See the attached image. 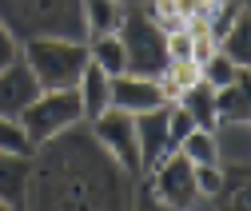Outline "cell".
<instances>
[{"label": "cell", "instance_id": "cell-1", "mask_svg": "<svg viewBox=\"0 0 251 211\" xmlns=\"http://www.w3.org/2000/svg\"><path fill=\"white\" fill-rule=\"evenodd\" d=\"M20 60L36 76L40 92H68L88 68V44L68 36H32L20 40Z\"/></svg>", "mask_w": 251, "mask_h": 211}, {"label": "cell", "instance_id": "cell-2", "mask_svg": "<svg viewBox=\"0 0 251 211\" xmlns=\"http://www.w3.org/2000/svg\"><path fill=\"white\" fill-rule=\"evenodd\" d=\"M0 20L12 28L16 40H32V36L84 40L80 0H0Z\"/></svg>", "mask_w": 251, "mask_h": 211}, {"label": "cell", "instance_id": "cell-3", "mask_svg": "<svg viewBox=\"0 0 251 211\" xmlns=\"http://www.w3.org/2000/svg\"><path fill=\"white\" fill-rule=\"evenodd\" d=\"M120 44H124V64L128 76H148L160 80L168 72V32L155 24L144 8H128L120 24Z\"/></svg>", "mask_w": 251, "mask_h": 211}, {"label": "cell", "instance_id": "cell-4", "mask_svg": "<svg viewBox=\"0 0 251 211\" xmlns=\"http://www.w3.org/2000/svg\"><path fill=\"white\" fill-rule=\"evenodd\" d=\"M76 124H84L76 88H68V92H40L20 112V128H24V136H28L32 147H48L52 140L68 136Z\"/></svg>", "mask_w": 251, "mask_h": 211}, {"label": "cell", "instance_id": "cell-5", "mask_svg": "<svg viewBox=\"0 0 251 211\" xmlns=\"http://www.w3.org/2000/svg\"><path fill=\"white\" fill-rule=\"evenodd\" d=\"M92 140L100 143V152L120 167L128 171L132 179L144 175V164H140V143H136V119L128 112H116L108 108L104 116L92 119Z\"/></svg>", "mask_w": 251, "mask_h": 211}, {"label": "cell", "instance_id": "cell-6", "mask_svg": "<svg viewBox=\"0 0 251 211\" xmlns=\"http://www.w3.org/2000/svg\"><path fill=\"white\" fill-rule=\"evenodd\" d=\"M148 175V188H151V195L160 199L168 211H192V203H196V167L187 164L179 152H168L160 164H155L151 171H144Z\"/></svg>", "mask_w": 251, "mask_h": 211}, {"label": "cell", "instance_id": "cell-7", "mask_svg": "<svg viewBox=\"0 0 251 211\" xmlns=\"http://www.w3.org/2000/svg\"><path fill=\"white\" fill-rule=\"evenodd\" d=\"M172 100L164 96L160 80H148V76H112V108L116 112H128V116H144L155 108H168Z\"/></svg>", "mask_w": 251, "mask_h": 211}, {"label": "cell", "instance_id": "cell-8", "mask_svg": "<svg viewBox=\"0 0 251 211\" xmlns=\"http://www.w3.org/2000/svg\"><path fill=\"white\" fill-rule=\"evenodd\" d=\"M36 96H40V84H36L32 72H28L24 60H16V64H8L4 72H0V116L4 119H20V112Z\"/></svg>", "mask_w": 251, "mask_h": 211}, {"label": "cell", "instance_id": "cell-9", "mask_svg": "<svg viewBox=\"0 0 251 211\" xmlns=\"http://www.w3.org/2000/svg\"><path fill=\"white\" fill-rule=\"evenodd\" d=\"M132 119H136L140 164H144V171H151L172 152V143H168V108H155V112H144V116H132Z\"/></svg>", "mask_w": 251, "mask_h": 211}, {"label": "cell", "instance_id": "cell-10", "mask_svg": "<svg viewBox=\"0 0 251 211\" xmlns=\"http://www.w3.org/2000/svg\"><path fill=\"white\" fill-rule=\"evenodd\" d=\"M76 100H80V116L92 124L96 116H104L112 108V76H104L96 64H88L76 80Z\"/></svg>", "mask_w": 251, "mask_h": 211}, {"label": "cell", "instance_id": "cell-11", "mask_svg": "<svg viewBox=\"0 0 251 211\" xmlns=\"http://www.w3.org/2000/svg\"><path fill=\"white\" fill-rule=\"evenodd\" d=\"M124 8L120 0H80V28H84V40H96V36H116L120 24H124Z\"/></svg>", "mask_w": 251, "mask_h": 211}, {"label": "cell", "instance_id": "cell-12", "mask_svg": "<svg viewBox=\"0 0 251 211\" xmlns=\"http://www.w3.org/2000/svg\"><path fill=\"white\" fill-rule=\"evenodd\" d=\"M28 179H32V156H0V199L20 211Z\"/></svg>", "mask_w": 251, "mask_h": 211}, {"label": "cell", "instance_id": "cell-13", "mask_svg": "<svg viewBox=\"0 0 251 211\" xmlns=\"http://www.w3.org/2000/svg\"><path fill=\"white\" fill-rule=\"evenodd\" d=\"M176 108H183L187 116H192V124L196 128H215V92H211V88L203 84V80H196L192 88H183V92L172 100Z\"/></svg>", "mask_w": 251, "mask_h": 211}, {"label": "cell", "instance_id": "cell-14", "mask_svg": "<svg viewBox=\"0 0 251 211\" xmlns=\"http://www.w3.org/2000/svg\"><path fill=\"white\" fill-rule=\"evenodd\" d=\"M251 104H247V80H235L215 92V128L219 124H247Z\"/></svg>", "mask_w": 251, "mask_h": 211}, {"label": "cell", "instance_id": "cell-15", "mask_svg": "<svg viewBox=\"0 0 251 211\" xmlns=\"http://www.w3.org/2000/svg\"><path fill=\"white\" fill-rule=\"evenodd\" d=\"M84 44H88V64H96L104 76H124L128 72L120 36H96V40H84Z\"/></svg>", "mask_w": 251, "mask_h": 211}, {"label": "cell", "instance_id": "cell-16", "mask_svg": "<svg viewBox=\"0 0 251 211\" xmlns=\"http://www.w3.org/2000/svg\"><path fill=\"white\" fill-rule=\"evenodd\" d=\"M176 152L192 164V167H203V164H219V147H215V132H207V128H192L183 140H179V147Z\"/></svg>", "mask_w": 251, "mask_h": 211}, {"label": "cell", "instance_id": "cell-17", "mask_svg": "<svg viewBox=\"0 0 251 211\" xmlns=\"http://www.w3.org/2000/svg\"><path fill=\"white\" fill-rule=\"evenodd\" d=\"M200 80L211 88V92H219V88H227V84H235V80H247V68H235L231 60L215 48L203 64H200Z\"/></svg>", "mask_w": 251, "mask_h": 211}, {"label": "cell", "instance_id": "cell-18", "mask_svg": "<svg viewBox=\"0 0 251 211\" xmlns=\"http://www.w3.org/2000/svg\"><path fill=\"white\" fill-rule=\"evenodd\" d=\"M215 48L224 52L235 68H247V60H251V44H247V12H243V16L227 28V32L215 40Z\"/></svg>", "mask_w": 251, "mask_h": 211}, {"label": "cell", "instance_id": "cell-19", "mask_svg": "<svg viewBox=\"0 0 251 211\" xmlns=\"http://www.w3.org/2000/svg\"><path fill=\"white\" fill-rule=\"evenodd\" d=\"M32 152H36V147L28 143L20 119H4V116H0V156H32Z\"/></svg>", "mask_w": 251, "mask_h": 211}, {"label": "cell", "instance_id": "cell-20", "mask_svg": "<svg viewBox=\"0 0 251 211\" xmlns=\"http://www.w3.org/2000/svg\"><path fill=\"white\" fill-rule=\"evenodd\" d=\"M196 191L207 195V199H215L219 191H224V171H219V164H203V167H196Z\"/></svg>", "mask_w": 251, "mask_h": 211}, {"label": "cell", "instance_id": "cell-21", "mask_svg": "<svg viewBox=\"0 0 251 211\" xmlns=\"http://www.w3.org/2000/svg\"><path fill=\"white\" fill-rule=\"evenodd\" d=\"M196 124H192V116H187L183 108H176V104H168V143H172V152L179 147V140L192 132Z\"/></svg>", "mask_w": 251, "mask_h": 211}, {"label": "cell", "instance_id": "cell-22", "mask_svg": "<svg viewBox=\"0 0 251 211\" xmlns=\"http://www.w3.org/2000/svg\"><path fill=\"white\" fill-rule=\"evenodd\" d=\"M16 60H20V40L12 36V28L0 20V72H4L8 64H16Z\"/></svg>", "mask_w": 251, "mask_h": 211}, {"label": "cell", "instance_id": "cell-23", "mask_svg": "<svg viewBox=\"0 0 251 211\" xmlns=\"http://www.w3.org/2000/svg\"><path fill=\"white\" fill-rule=\"evenodd\" d=\"M132 211H168L160 199L151 195V188H148V179L140 184V191H136V203H132Z\"/></svg>", "mask_w": 251, "mask_h": 211}, {"label": "cell", "instance_id": "cell-24", "mask_svg": "<svg viewBox=\"0 0 251 211\" xmlns=\"http://www.w3.org/2000/svg\"><path fill=\"white\" fill-rule=\"evenodd\" d=\"M0 211H16V207H12V203H4V199H0Z\"/></svg>", "mask_w": 251, "mask_h": 211}]
</instances>
